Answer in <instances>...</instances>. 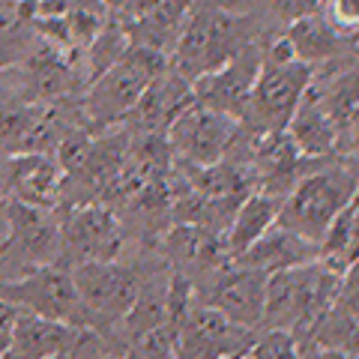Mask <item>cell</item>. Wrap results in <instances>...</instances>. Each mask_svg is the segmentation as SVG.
<instances>
[{
	"label": "cell",
	"mask_w": 359,
	"mask_h": 359,
	"mask_svg": "<svg viewBox=\"0 0 359 359\" xmlns=\"http://www.w3.org/2000/svg\"><path fill=\"white\" fill-rule=\"evenodd\" d=\"M245 33V18L222 0H195L180 27V36L171 51V69L186 81H198L201 75L228 63L245 45H252Z\"/></svg>",
	"instance_id": "1"
},
{
	"label": "cell",
	"mask_w": 359,
	"mask_h": 359,
	"mask_svg": "<svg viewBox=\"0 0 359 359\" xmlns=\"http://www.w3.org/2000/svg\"><path fill=\"white\" fill-rule=\"evenodd\" d=\"M356 186H359V171L353 165L341 159L318 162L285 195L276 224H282L290 233H297V237L320 249V243L327 240L339 212L353 198Z\"/></svg>",
	"instance_id": "2"
},
{
	"label": "cell",
	"mask_w": 359,
	"mask_h": 359,
	"mask_svg": "<svg viewBox=\"0 0 359 359\" xmlns=\"http://www.w3.org/2000/svg\"><path fill=\"white\" fill-rule=\"evenodd\" d=\"M344 276L323 261H314L266 278V302L261 330H282L302 339L341 294Z\"/></svg>",
	"instance_id": "3"
},
{
	"label": "cell",
	"mask_w": 359,
	"mask_h": 359,
	"mask_svg": "<svg viewBox=\"0 0 359 359\" xmlns=\"http://www.w3.org/2000/svg\"><path fill=\"white\" fill-rule=\"evenodd\" d=\"M168 69V57L156 54L141 45L123 54V57L105 69L96 81L87 84V93L81 99V120L90 132L117 129L126 123V117L141 102L147 87Z\"/></svg>",
	"instance_id": "4"
},
{
	"label": "cell",
	"mask_w": 359,
	"mask_h": 359,
	"mask_svg": "<svg viewBox=\"0 0 359 359\" xmlns=\"http://www.w3.org/2000/svg\"><path fill=\"white\" fill-rule=\"evenodd\" d=\"M311 78H314V69L297 57L285 36L264 45L252 105L243 126H252L257 135L285 132L294 111L302 102V96H306Z\"/></svg>",
	"instance_id": "5"
},
{
	"label": "cell",
	"mask_w": 359,
	"mask_h": 359,
	"mask_svg": "<svg viewBox=\"0 0 359 359\" xmlns=\"http://www.w3.org/2000/svg\"><path fill=\"white\" fill-rule=\"evenodd\" d=\"M72 269V282L78 299L87 311L90 332L111 339V327H120L132 311L141 290V273L120 261H90Z\"/></svg>",
	"instance_id": "6"
},
{
	"label": "cell",
	"mask_w": 359,
	"mask_h": 359,
	"mask_svg": "<svg viewBox=\"0 0 359 359\" xmlns=\"http://www.w3.org/2000/svg\"><path fill=\"white\" fill-rule=\"evenodd\" d=\"M0 302L13 306L15 311L39 314V318L69 323L75 330L90 332L87 311L72 282V269L63 264L33 266L9 282H0Z\"/></svg>",
	"instance_id": "7"
},
{
	"label": "cell",
	"mask_w": 359,
	"mask_h": 359,
	"mask_svg": "<svg viewBox=\"0 0 359 359\" xmlns=\"http://www.w3.org/2000/svg\"><path fill=\"white\" fill-rule=\"evenodd\" d=\"M245 126L228 114H219L195 99L183 108V114L168 129L165 141L171 159L180 168H210L224 162L240 147Z\"/></svg>",
	"instance_id": "8"
},
{
	"label": "cell",
	"mask_w": 359,
	"mask_h": 359,
	"mask_svg": "<svg viewBox=\"0 0 359 359\" xmlns=\"http://www.w3.org/2000/svg\"><path fill=\"white\" fill-rule=\"evenodd\" d=\"M126 249V228L108 204L69 207L60 222V252L63 264L90 261H120Z\"/></svg>",
	"instance_id": "9"
},
{
	"label": "cell",
	"mask_w": 359,
	"mask_h": 359,
	"mask_svg": "<svg viewBox=\"0 0 359 359\" xmlns=\"http://www.w3.org/2000/svg\"><path fill=\"white\" fill-rule=\"evenodd\" d=\"M261 57H264L261 42L245 45V48L240 54H233L224 66L192 81V99L198 105H207L212 111H219V114H228L243 123L245 114H249V105H252Z\"/></svg>",
	"instance_id": "10"
},
{
	"label": "cell",
	"mask_w": 359,
	"mask_h": 359,
	"mask_svg": "<svg viewBox=\"0 0 359 359\" xmlns=\"http://www.w3.org/2000/svg\"><path fill=\"white\" fill-rule=\"evenodd\" d=\"M266 273L257 269L240 266V264H228L219 269L216 276L207 282L204 287V306L222 311L228 320L240 323L245 330H261L264 323V302H266Z\"/></svg>",
	"instance_id": "11"
},
{
	"label": "cell",
	"mask_w": 359,
	"mask_h": 359,
	"mask_svg": "<svg viewBox=\"0 0 359 359\" xmlns=\"http://www.w3.org/2000/svg\"><path fill=\"white\" fill-rule=\"evenodd\" d=\"M189 102H192V81H186L168 63V69L147 87L141 102L126 117L123 129L129 138H165Z\"/></svg>",
	"instance_id": "12"
},
{
	"label": "cell",
	"mask_w": 359,
	"mask_h": 359,
	"mask_svg": "<svg viewBox=\"0 0 359 359\" xmlns=\"http://www.w3.org/2000/svg\"><path fill=\"white\" fill-rule=\"evenodd\" d=\"M0 252L18 255L33 266H45L54 255H60V222H54L51 210H36L18 201L6 204V240Z\"/></svg>",
	"instance_id": "13"
},
{
	"label": "cell",
	"mask_w": 359,
	"mask_h": 359,
	"mask_svg": "<svg viewBox=\"0 0 359 359\" xmlns=\"http://www.w3.org/2000/svg\"><path fill=\"white\" fill-rule=\"evenodd\" d=\"M162 252L168 257V264L174 266L171 273L186 276L192 285H195V276L212 278L219 269L231 264L222 237L210 233L207 228H198V224H174L162 240Z\"/></svg>",
	"instance_id": "14"
},
{
	"label": "cell",
	"mask_w": 359,
	"mask_h": 359,
	"mask_svg": "<svg viewBox=\"0 0 359 359\" xmlns=\"http://www.w3.org/2000/svg\"><path fill=\"white\" fill-rule=\"evenodd\" d=\"M285 135L290 144L311 162H330L339 159V123H335L332 111L323 102L318 87L309 84L306 96H302L299 108L290 117Z\"/></svg>",
	"instance_id": "15"
},
{
	"label": "cell",
	"mask_w": 359,
	"mask_h": 359,
	"mask_svg": "<svg viewBox=\"0 0 359 359\" xmlns=\"http://www.w3.org/2000/svg\"><path fill=\"white\" fill-rule=\"evenodd\" d=\"M81 339L84 330L39 318V314L18 311L13 330H9V344L4 359H57L63 353H72Z\"/></svg>",
	"instance_id": "16"
},
{
	"label": "cell",
	"mask_w": 359,
	"mask_h": 359,
	"mask_svg": "<svg viewBox=\"0 0 359 359\" xmlns=\"http://www.w3.org/2000/svg\"><path fill=\"white\" fill-rule=\"evenodd\" d=\"M9 189H13V201L18 204L54 210L63 201V168L57 156H9Z\"/></svg>",
	"instance_id": "17"
},
{
	"label": "cell",
	"mask_w": 359,
	"mask_h": 359,
	"mask_svg": "<svg viewBox=\"0 0 359 359\" xmlns=\"http://www.w3.org/2000/svg\"><path fill=\"white\" fill-rule=\"evenodd\" d=\"M314 261H320L318 245L306 243L302 237H297V233L282 228V224H273L261 240L249 245V249L231 264H240V266L273 276V273H285V269H297V266H306Z\"/></svg>",
	"instance_id": "18"
},
{
	"label": "cell",
	"mask_w": 359,
	"mask_h": 359,
	"mask_svg": "<svg viewBox=\"0 0 359 359\" xmlns=\"http://www.w3.org/2000/svg\"><path fill=\"white\" fill-rule=\"evenodd\" d=\"M282 201L285 198L269 195V192H264V189H257V192H252L243 201V204L237 207V212H233L224 237H222L224 252H228V261H237L249 245H255L269 228H273V224L278 222Z\"/></svg>",
	"instance_id": "19"
},
{
	"label": "cell",
	"mask_w": 359,
	"mask_h": 359,
	"mask_svg": "<svg viewBox=\"0 0 359 359\" xmlns=\"http://www.w3.org/2000/svg\"><path fill=\"white\" fill-rule=\"evenodd\" d=\"M285 39H287L290 48H294L297 57L306 66H311V69H314V63L339 60L341 51L347 48V42L320 18V13L318 15H306V18L294 21V25H287Z\"/></svg>",
	"instance_id": "20"
},
{
	"label": "cell",
	"mask_w": 359,
	"mask_h": 359,
	"mask_svg": "<svg viewBox=\"0 0 359 359\" xmlns=\"http://www.w3.org/2000/svg\"><path fill=\"white\" fill-rule=\"evenodd\" d=\"M320 261L341 276L353 261H359V186L353 198L347 201V207L339 212L327 240L320 243Z\"/></svg>",
	"instance_id": "21"
},
{
	"label": "cell",
	"mask_w": 359,
	"mask_h": 359,
	"mask_svg": "<svg viewBox=\"0 0 359 359\" xmlns=\"http://www.w3.org/2000/svg\"><path fill=\"white\" fill-rule=\"evenodd\" d=\"M297 341L311 344V347H323V351L359 356V323L339 306V302H335V306Z\"/></svg>",
	"instance_id": "22"
},
{
	"label": "cell",
	"mask_w": 359,
	"mask_h": 359,
	"mask_svg": "<svg viewBox=\"0 0 359 359\" xmlns=\"http://www.w3.org/2000/svg\"><path fill=\"white\" fill-rule=\"evenodd\" d=\"M120 359H180V332L171 323H162L126 341Z\"/></svg>",
	"instance_id": "23"
},
{
	"label": "cell",
	"mask_w": 359,
	"mask_h": 359,
	"mask_svg": "<svg viewBox=\"0 0 359 359\" xmlns=\"http://www.w3.org/2000/svg\"><path fill=\"white\" fill-rule=\"evenodd\" d=\"M320 18L347 39H359V0H320Z\"/></svg>",
	"instance_id": "24"
},
{
	"label": "cell",
	"mask_w": 359,
	"mask_h": 359,
	"mask_svg": "<svg viewBox=\"0 0 359 359\" xmlns=\"http://www.w3.org/2000/svg\"><path fill=\"white\" fill-rule=\"evenodd\" d=\"M249 359H302V351H299V341L290 332L264 330L255 339Z\"/></svg>",
	"instance_id": "25"
},
{
	"label": "cell",
	"mask_w": 359,
	"mask_h": 359,
	"mask_svg": "<svg viewBox=\"0 0 359 359\" xmlns=\"http://www.w3.org/2000/svg\"><path fill=\"white\" fill-rule=\"evenodd\" d=\"M102 344H108L102 335L84 332V339L75 344V351L69 353V359H120L117 353H111L108 347H102Z\"/></svg>",
	"instance_id": "26"
},
{
	"label": "cell",
	"mask_w": 359,
	"mask_h": 359,
	"mask_svg": "<svg viewBox=\"0 0 359 359\" xmlns=\"http://www.w3.org/2000/svg\"><path fill=\"white\" fill-rule=\"evenodd\" d=\"M108 4V9L114 15H120V18H135L138 13H144L153 0H105Z\"/></svg>",
	"instance_id": "27"
},
{
	"label": "cell",
	"mask_w": 359,
	"mask_h": 359,
	"mask_svg": "<svg viewBox=\"0 0 359 359\" xmlns=\"http://www.w3.org/2000/svg\"><path fill=\"white\" fill-rule=\"evenodd\" d=\"M339 306L351 314V318L359 323V287H347V285H341V294H339Z\"/></svg>",
	"instance_id": "28"
},
{
	"label": "cell",
	"mask_w": 359,
	"mask_h": 359,
	"mask_svg": "<svg viewBox=\"0 0 359 359\" xmlns=\"http://www.w3.org/2000/svg\"><path fill=\"white\" fill-rule=\"evenodd\" d=\"M302 359H359V356H347V353H335V351H323V347H311V344H299Z\"/></svg>",
	"instance_id": "29"
},
{
	"label": "cell",
	"mask_w": 359,
	"mask_h": 359,
	"mask_svg": "<svg viewBox=\"0 0 359 359\" xmlns=\"http://www.w3.org/2000/svg\"><path fill=\"white\" fill-rule=\"evenodd\" d=\"M15 314H18V311H15L13 306H6V302H0V335L13 330V320H15Z\"/></svg>",
	"instance_id": "30"
},
{
	"label": "cell",
	"mask_w": 359,
	"mask_h": 359,
	"mask_svg": "<svg viewBox=\"0 0 359 359\" xmlns=\"http://www.w3.org/2000/svg\"><path fill=\"white\" fill-rule=\"evenodd\" d=\"M344 285H347V287H359V261H353L351 266H347V273H344Z\"/></svg>",
	"instance_id": "31"
},
{
	"label": "cell",
	"mask_w": 359,
	"mask_h": 359,
	"mask_svg": "<svg viewBox=\"0 0 359 359\" xmlns=\"http://www.w3.org/2000/svg\"><path fill=\"white\" fill-rule=\"evenodd\" d=\"M6 344H9V332L0 335V359H4V353H6Z\"/></svg>",
	"instance_id": "32"
},
{
	"label": "cell",
	"mask_w": 359,
	"mask_h": 359,
	"mask_svg": "<svg viewBox=\"0 0 359 359\" xmlns=\"http://www.w3.org/2000/svg\"><path fill=\"white\" fill-rule=\"evenodd\" d=\"M228 359H249V353H240V356H228Z\"/></svg>",
	"instance_id": "33"
},
{
	"label": "cell",
	"mask_w": 359,
	"mask_h": 359,
	"mask_svg": "<svg viewBox=\"0 0 359 359\" xmlns=\"http://www.w3.org/2000/svg\"><path fill=\"white\" fill-rule=\"evenodd\" d=\"M57 359H69V353H63V356H57Z\"/></svg>",
	"instance_id": "34"
},
{
	"label": "cell",
	"mask_w": 359,
	"mask_h": 359,
	"mask_svg": "<svg viewBox=\"0 0 359 359\" xmlns=\"http://www.w3.org/2000/svg\"><path fill=\"white\" fill-rule=\"evenodd\" d=\"M4 210H6V207H4ZM0 216H4V212H0Z\"/></svg>",
	"instance_id": "35"
}]
</instances>
